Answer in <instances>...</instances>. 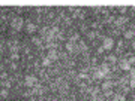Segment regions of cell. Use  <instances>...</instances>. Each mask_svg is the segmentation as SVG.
<instances>
[{"label":"cell","mask_w":135,"mask_h":101,"mask_svg":"<svg viewBox=\"0 0 135 101\" xmlns=\"http://www.w3.org/2000/svg\"><path fill=\"white\" fill-rule=\"evenodd\" d=\"M23 24H24V19H23L21 16H15V18H12V21H11V27H12L15 31H20V30L23 28Z\"/></svg>","instance_id":"1"},{"label":"cell","mask_w":135,"mask_h":101,"mask_svg":"<svg viewBox=\"0 0 135 101\" xmlns=\"http://www.w3.org/2000/svg\"><path fill=\"white\" fill-rule=\"evenodd\" d=\"M113 46H114V40H113L111 37H105L104 42H102V48H104V51H110Z\"/></svg>","instance_id":"2"},{"label":"cell","mask_w":135,"mask_h":101,"mask_svg":"<svg viewBox=\"0 0 135 101\" xmlns=\"http://www.w3.org/2000/svg\"><path fill=\"white\" fill-rule=\"evenodd\" d=\"M24 85H26L27 88L35 86V85H36V77H35V76H30V74L26 76V77H24Z\"/></svg>","instance_id":"3"},{"label":"cell","mask_w":135,"mask_h":101,"mask_svg":"<svg viewBox=\"0 0 135 101\" xmlns=\"http://www.w3.org/2000/svg\"><path fill=\"white\" fill-rule=\"evenodd\" d=\"M120 68L125 70V71H131V63H129L128 60H123V61L120 63Z\"/></svg>","instance_id":"4"},{"label":"cell","mask_w":135,"mask_h":101,"mask_svg":"<svg viewBox=\"0 0 135 101\" xmlns=\"http://www.w3.org/2000/svg\"><path fill=\"white\" fill-rule=\"evenodd\" d=\"M47 57L53 61V60H57V58H59V54H57V51H56V49H50V52H48V55H47Z\"/></svg>","instance_id":"5"},{"label":"cell","mask_w":135,"mask_h":101,"mask_svg":"<svg viewBox=\"0 0 135 101\" xmlns=\"http://www.w3.org/2000/svg\"><path fill=\"white\" fill-rule=\"evenodd\" d=\"M93 77H95V79H104L105 76H104V73L101 71V68L96 67V68H95V73H93Z\"/></svg>","instance_id":"6"},{"label":"cell","mask_w":135,"mask_h":101,"mask_svg":"<svg viewBox=\"0 0 135 101\" xmlns=\"http://www.w3.org/2000/svg\"><path fill=\"white\" fill-rule=\"evenodd\" d=\"M18 51H20V43H18V42H14V43L11 45V52H12V54H18Z\"/></svg>","instance_id":"7"},{"label":"cell","mask_w":135,"mask_h":101,"mask_svg":"<svg viewBox=\"0 0 135 101\" xmlns=\"http://www.w3.org/2000/svg\"><path fill=\"white\" fill-rule=\"evenodd\" d=\"M26 30H27V33H30V34H32V33H35V31H36V25H35V24H32V22H29V24L26 25Z\"/></svg>","instance_id":"8"},{"label":"cell","mask_w":135,"mask_h":101,"mask_svg":"<svg viewBox=\"0 0 135 101\" xmlns=\"http://www.w3.org/2000/svg\"><path fill=\"white\" fill-rule=\"evenodd\" d=\"M99 68H101V71L104 73V76H107V74L110 73V67H108V64H102Z\"/></svg>","instance_id":"9"},{"label":"cell","mask_w":135,"mask_h":101,"mask_svg":"<svg viewBox=\"0 0 135 101\" xmlns=\"http://www.w3.org/2000/svg\"><path fill=\"white\" fill-rule=\"evenodd\" d=\"M125 22H126V16H119L116 19V25H123Z\"/></svg>","instance_id":"10"},{"label":"cell","mask_w":135,"mask_h":101,"mask_svg":"<svg viewBox=\"0 0 135 101\" xmlns=\"http://www.w3.org/2000/svg\"><path fill=\"white\" fill-rule=\"evenodd\" d=\"M113 86V82H110V80H107V82H104V85H102V89L104 91H110V88Z\"/></svg>","instance_id":"11"},{"label":"cell","mask_w":135,"mask_h":101,"mask_svg":"<svg viewBox=\"0 0 135 101\" xmlns=\"http://www.w3.org/2000/svg\"><path fill=\"white\" fill-rule=\"evenodd\" d=\"M123 36H125V39H129V40H131V39H134V31H132V30H128V31H125V34H123Z\"/></svg>","instance_id":"12"},{"label":"cell","mask_w":135,"mask_h":101,"mask_svg":"<svg viewBox=\"0 0 135 101\" xmlns=\"http://www.w3.org/2000/svg\"><path fill=\"white\" fill-rule=\"evenodd\" d=\"M50 64H51V60H50L48 57H44V58H42V66H44V67H48Z\"/></svg>","instance_id":"13"},{"label":"cell","mask_w":135,"mask_h":101,"mask_svg":"<svg viewBox=\"0 0 135 101\" xmlns=\"http://www.w3.org/2000/svg\"><path fill=\"white\" fill-rule=\"evenodd\" d=\"M66 51H68V52H72V51H74V42L69 40V42L66 43Z\"/></svg>","instance_id":"14"},{"label":"cell","mask_w":135,"mask_h":101,"mask_svg":"<svg viewBox=\"0 0 135 101\" xmlns=\"http://www.w3.org/2000/svg\"><path fill=\"white\" fill-rule=\"evenodd\" d=\"M32 42H33V43H35L36 46H41V45H42V42H41V39H38V37H33V39H32Z\"/></svg>","instance_id":"15"},{"label":"cell","mask_w":135,"mask_h":101,"mask_svg":"<svg viewBox=\"0 0 135 101\" xmlns=\"http://www.w3.org/2000/svg\"><path fill=\"white\" fill-rule=\"evenodd\" d=\"M108 61H110V64H116V61H117L116 55H110V57H108Z\"/></svg>","instance_id":"16"},{"label":"cell","mask_w":135,"mask_h":101,"mask_svg":"<svg viewBox=\"0 0 135 101\" xmlns=\"http://www.w3.org/2000/svg\"><path fill=\"white\" fill-rule=\"evenodd\" d=\"M8 95H9V92H8V89H2V91H0V97H2V98H6Z\"/></svg>","instance_id":"17"},{"label":"cell","mask_w":135,"mask_h":101,"mask_svg":"<svg viewBox=\"0 0 135 101\" xmlns=\"http://www.w3.org/2000/svg\"><path fill=\"white\" fill-rule=\"evenodd\" d=\"M80 39V34H74L72 37H71V42H75V40H78Z\"/></svg>","instance_id":"18"},{"label":"cell","mask_w":135,"mask_h":101,"mask_svg":"<svg viewBox=\"0 0 135 101\" xmlns=\"http://www.w3.org/2000/svg\"><path fill=\"white\" fill-rule=\"evenodd\" d=\"M78 45H80V48H81L83 51H86V49H87V46H86V43H84V42H80Z\"/></svg>","instance_id":"19"},{"label":"cell","mask_w":135,"mask_h":101,"mask_svg":"<svg viewBox=\"0 0 135 101\" xmlns=\"http://www.w3.org/2000/svg\"><path fill=\"white\" fill-rule=\"evenodd\" d=\"M87 77H89V76L84 74V73H80V74H78V79H87Z\"/></svg>","instance_id":"20"},{"label":"cell","mask_w":135,"mask_h":101,"mask_svg":"<svg viewBox=\"0 0 135 101\" xmlns=\"http://www.w3.org/2000/svg\"><path fill=\"white\" fill-rule=\"evenodd\" d=\"M131 79H135V68H131Z\"/></svg>","instance_id":"21"},{"label":"cell","mask_w":135,"mask_h":101,"mask_svg":"<svg viewBox=\"0 0 135 101\" xmlns=\"http://www.w3.org/2000/svg\"><path fill=\"white\" fill-rule=\"evenodd\" d=\"M129 85H131V88H135V79H131V82H129Z\"/></svg>","instance_id":"22"},{"label":"cell","mask_w":135,"mask_h":101,"mask_svg":"<svg viewBox=\"0 0 135 101\" xmlns=\"http://www.w3.org/2000/svg\"><path fill=\"white\" fill-rule=\"evenodd\" d=\"M95 36H96V33H93V31H92V33H89V39H93Z\"/></svg>","instance_id":"23"},{"label":"cell","mask_w":135,"mask_h":101,"mask_svg":"<svg viewBox=\"0 0 135 101\" xmlns=\"http://www.w3.org/2000/svg\"><path fill=\"white\" fill-rule=\"evenodd\" d=\"M18 58H20L18 54H12V60H18Z\"/></svg>","instance_id":"24"},{"label":"cell","mask_w":135,"mask_h":101,"mask_svg":"<svg viewBox=\"0 0 135 101\" xmlns=\"http://www.w3.org/2000/svg\"><path fill=\"white\" fill-rule=\"evenodd\" d=\"M3 85H5V89H6V88H8V89H9V86H11V82H5V83H3Z\"/></svg>","instance_id":"25"},{"label":"cell","mask_w":135,"mask_h":101,"mask_svg":"<svg viewBox=\"0 0 135 101\" xmlns=\"http://www.w3.org/2000/svg\"><path fill=\"white\" fill-rule=\"evenodd\" d=\"M129 63L134 64V63H135V57H131V58H129Z\"/></svg>","instance_id":"26"},{"label":"cell","mask_w":135,"mask_h":101,"mask_svg":"<svg viewBox=\"0 0 135 101\" xmlns=\"http://www.w3.org/2000/svg\"><path fill=\"white\" fill-rule=\"evenodd\" d=\"M132 48L135 49V36H134V39H132Z\"/></svg>","instance_id":"27"},{"label":"cell","mask_w":135,"mask_h":101,"mask_svg":"<svg viewBox=\"0 0 135 101\" xmlns=\"http://www.w3.org/2000/svg\"><path fill=\"white\" fill-rule=\"evenodd\" d=\"M93 101H96V100H93Z\"/></svg>","instance_id":"28"}]
</instances>
